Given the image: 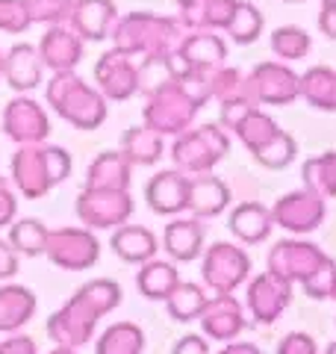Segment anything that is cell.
Masks as SVG:
<instances>
[{
	"label": "cell",
	"instance_id": "obj_1",
	"mask_svg": "<svg viewBox=\"0 0 336 354\" xmlns=\"http://www.w3.org/2000/svg\"><path fill=\"white\" fill-rule=\"evenodd\" d=\"M121 304V286L109 278L88 281L48 319V337L56 346L77 348L92 339L100 316L112 313Z\"/></svg>",
	"mask_w": 336,
	"mask_h": 354
},
{
	"label": "cell",
	"instance_id": "obj_2",
	"mask_svg": "<svg viewBox=\"0 0 336 354\" xmlns=\"http://www.w3.org/2000/svg\"><path fill=\"white\" fill-rule=\"evenodd\" d=\"M204 104H209V77H174L171 83L148 95V104L142 113L144 127H151L160 136L162 133H183L192 127L198 109H204Z\"/></svg>",
	"mask_w": 336,
	"mask_h": 354
},
{
	"label": "cell",
	"instance_id": "obj_3",
	"mask_svg": "<svg viewBox=\"0 0 336 354\" xmlns=\"http://www.w3.org/2000/svg\"><path fill=\"white\" fill-rule=\"evenodd\" d=\"M109 39L118 50L130 53L136 62L168 59L183 39V27L177 24L174 18L151 15V12H133L127 18L115 21Z\"/></svg>",
	"mask_w": 336,
	"mask_h": 354
},
{
	"label": "cell",
	"instance_id": "obj_4",
	"mask_svg": "<svg viewBox=\"0 0 336 354\" xmlns=\"http://www.w3.org/2000/svg\"><path fill=\"white\" fill-rule=\"evenodd\" d=\"M68 174H71V153L59 145L39 142V145H21L12 153V186L30 201L44 198L53 186L68 180Z\"/></svg>",
	"mask_w": 336,
	"mask_h": 354
},
{
	"label": "cell",
	"instance_id": "obj_5",
	"mask_svg": "<svg viewBox=\"0 0 336 354\" xmlns=\"http://www.w3.org/2000/svg\"><path fill=\"white\" fill-rule=\"evenodd\" d=\"M44 97L53 113L77 130H97L106 121V97L74 71H53Z\"/></svg>",
	"mask_w": 336,
	"mask_h": 354
},
{
	"label": "cell",
	"instance_id": "obj_6",
	"mask_svg": "<svg viewBox=\"0 0 336 354\" xmlns=\"http://www.w3.org/2000/svg\"><path fill=\"white\" fill-rule=\"evenodd\" d=\"M230 130L242 139V145L254 153V160L260 162L263 169L280 171V169H286L298 153L295 139L280 130L277 121L268 118L260 106L248 109V113H245Z\"/></svg>",
	"mask_w": 336,
	"mask_h": 354
},
{
	"label": "cell",
	"instance_id": "obj_7",
	"mask_svg": "<svg viewBox=\"0 0 336 354\" xmlns=\"http://www.w3.org/2000/svg\"><path fill=\"white\" fill-rule=\"evenodd\" d=\"M230 153V139L218 124H200L177 133L171 145V160L183 174H207Z\"/></svg>",
	"mask_w": 336,
	"mask_h": 354
},
{
	"label": "cell",
	"instance_id": "obj_8",
	"mask_svg": "<svg viewBox=\"0 0 336 354\" xmlns=\"http://www.w3.org/2000/svg\"><path fill=\"white\" fill-rule=\"evenodd\" d=\"M44 257L65 272H86L100 257V242L88 227H56L48 230Z\"/></svg>",
	"mask_w": 336,
	"mask_h": 354
},
{
	"label": "cell",
	"instance_id": "obj_9",
	"mask_svg": "<svg viewBox=\"0 0 336 354\" xmlns=\"http://www.w3.org/2000/svg\"><path fill=\"white\" fill-rule=\"evenodd\" d=\"M204 283L209 292H233L248 281L251 257L233 242H216L204 251Z\"/></svg>",
	"mask_w": 336,
	"mask_h": 354
},
{
	"label": "cell",
	"instance_id": "obj_10",
	"mask_svg": "<svg viewBox=\"0 0 336 354\" xmlns=\"http://www.w3.org/2000/svg\"><path fill=\"white\" fill-rule=\"evenodd\" d=\"M77 216L88 230L118 227L133 216L130 189H86L77 195Z\"/></svg>",
	"mask_w": 336,
	"mask_h": 354
},
{
	"label": "cell",
	"instance_id": "obj_11",
	"mask_svg": "<svg viewBox=\"0 0 336 354\" xmlns=\"http://www.w3.org/2000/svg\"><path fill=\"white\" fill-rule=\"evenodd\" d=\"M330 257L312 242H295L283 239L277 242L268 254V272L280 274V278L292 281V283H307Z\"/></svg>",
	"mask_w": 336,
	"mask_h": 354
},
{
	"label": "cell",
	"instance_id": "obj_12",
	"mask_svg": "<svg viewBox=\"0 0 336 354\" xmlns=\"http://www.w3.org/2000/svg\"><path fill=\"white\" fill-rule=\"evenodd\" d=\"M195 319L200 322L204 337L216 342H230L245 330V307L233 292L207 295V301Z\"/></svg>",
	"mask_w": 336,
	"mask_h": 354
},
{
	"label": "cell",
	"instance_id": "obj_13",
	"mask_svg": "<svg viewBox=\"0 0 336 354\" xmlns=\"http://www.w3.org/2000/svg\"><path fill=\"white\" fill-rule=\"evenodd\" d=\"M292 281L274 272H263L248 283V316L256 325H274L292 301Z\"/></svg>",
	"mask_w": 336,
	"mask_h": 354
},
{
	"label": "cell",
	"instance_id": "obj_14",
	"mask_svg": "<svg viewBox=\"0 0 336 354\" xmlns=\"http://www.w3.org/2000/svg\"><path fill=\"white\" fill-rule=\"evenodd\" d=\"M95 83L106 101H127L139 88V62L130 53L112 48L95 65Z\"/></svg>",
	"mask_w": 336,
	"mask_h": 354
},
{
	"label": "cell",
	"instance_id": "obj_15",
	"mask_svg": "<svg viewBox=\"0 0 336 354\" xmlns=\"http://www.w3.org/2000/svg\"><path fill=\"white\" fill-rule=\"evenodd\" d=\"M3 133L18 145H39L50 133V118L39 101L18 95L3 106Z\"/></svg>",
	"mask_w": 336,
	"mask_h": 354
},
{
	"label": "cell",
	"instance_id": "obj_16",
	"mask_svg": "<svg viewBox=\"0 0 336 354\" xmlns=\"http://www.w3.org/2000/svg\"><path fill=\"white\" fill-rule=\"evenodd\" d=\"M272 218L274 225L286 227L289 234H310L324 221V198L310 189L286 192L272 207Z\"/></svg>",
	"mask_w": 336,
	"mask_h": 354
},
{
	"label": "cell",
	"instance_id": "obj_17",
	"mask_svg": "<svg viewBox=\"0 0 336 354\" xmlns=\"http://www.w3.org/2000/svg\"><path fill=\"white\" fill-rule=\"evenodd\" d=\"M251 83L256 92L260 104H272V106H286L295 97H301V86H298V74L283 62H260L251 71Z\"/></svg>",
	"mask_w": 336,
	"mask_h": 354
},
{
	"label": "cell",
	"instance_id": "obj_18",
	"mask_svg": "<svg viewBox=\"0 0 336 354\" xmlns=\"http://www.w3.org/2000/svg\"><path fill=\"white\" fill-rule=\"evenodd\" d=\"M39 59L50 71H74L83 59V39L68 24H50L39 41Z\"/></svg>",
	"mask_w": 336,
	"mask_h": 354
},
{
	"label": "cell",
	"instance_id": "obj_19",
	"mask_svg": "<svg viewBox=\"0 0 336 354\" xmlns=\"http://www.w3.org/2000/svg\"><path fill=\"white\" fill-rule=\"evenodd\" d=\"M118 21L112 0H74L68 27L83 41H104Z\"/></svg>",
	"mask_w": 336,
	"mask_h": 354
},
{
	"label": "cell",
	"instance_id": "obj_20",
	"mask_svg": "<svg viewBox=\"0 0 336 354\" xmlns=\"http://www.w3.org/2000/svg\"><path fill=\"white\" fill-rule=\"evenodd\" d=\"M189 198V174L183 171H160L144 186V201L156 216H177L186 209Z\"/></svg>",
	"mask_w": 336,
	"mask_h": 354
},
{
	"label": "cell",
	"instance_id": "obj_21",
	"mask_svg": "<svg viewBox=\"0 0 336 354\" xmlns=\"http://www.w3.org/2000/svg\"><path fill=\"white\" fill-rule=\"evenodd\" d=\"M41 74H44V65L39 59L36 44L18 41L9 48V53H3V80L15 92L21 95L32 92L36 86H41Z\"/></svg>",
	"mask_w": 336,
	"mask_h": 354
},
{
	"label": "cell",
	"instance_id": "obj_22",
	"mask_svg": "<svg viewBox=\"0 0 336 354\" xmlns=\"http://www.w3.org/2000/svg\"><path fill=\"white\" fill-rule=\"evenodd\" d=\"M230 204V186L216 174H192L189 177V198L186 209H192L195 218H216Z\"/></svg>",
	"mask_w": 336,
	"mask_h": 354
},
{
	"label": "cell",
	"instance_id": "obj_23",
	"mask_svg": "<svg viewBox=\"0 0 336 354\" xmlns=\"http://www.w3.org/2000/svg\"><path fill=\"white\" fill-rule=\"evenodd\" d=\"M36 295L21 283L0 286V334H18L32 316H36Z\"/></svg>",
	"mask_w": 336,
	"mask_h": 354
},
{
	"label": "cell",
	"instance_id": "obj_24",
	"mask_svg": "<svg viewBox=\"0 0 336 354\" xmlns=\"http://www.w3.org/2000/svg\"><path fill=\"white\" fill-rule=\"evenodd\" d=\"M227 227L239 242H245V245H260V242H265L268 234H272L274 218H272V209L268 207L248 201V204H239L230 213Z\"/></svg>",
	"mask_w": 336,
	"mask_h": 354
},
{
	"label": "cell",
	"instance_id": "obj_25",
	"mask_svg": "<svg viewBox=\"0 0 336 354\" xmlns=\"http://www.w3.org/2000/svg\"><path fill=\"white\" fill-rule=\"evenodd\" d=\"M209 101H218L221 106H233V104H251L260 106L251 83V74H245L242 68H221L209 77Z\"/></svg>",
	"mask_w": 336,
	"mask_h": 354
},
{
	"label": "cell",
	"instance_id": "obj_26",
	"mask_svg": "<svg viewBox=\"0 0 336 354\" xmlns=\"http://www.w3.org/2000/svg\"><path fill=\"white\" fill-rule=\"evenodd\" d=\"M162 245L177 263H192L204 251V225L198 218H174L165 225Z\"/></svg>",
	"mask_w": 336,
	"mask_h": 354
},
{
	"label": "cell",
	"instance_id": "obj_27",
	"mask_svg": "<svg viewBox=\"0 0 336 354\" xmlns=\"http://www.w3.org/2000/svg\"><path fill=\"white\" fill-rule=\"evenodd\" d=\"M133 165L121 151H104L86 171V189H130Z\"/></svg>",
	"mask_w": 336,
	"mask_h": 354
},
{
	"label": "cell",
	"instance_id": "obj_28",
	"mask_svg": "<svg viewBox=\"0 0 336 354\" xmlns=\"http://www.w3.org/2000/svg\"><path fill=\"white\" fill-rule=\"evenodd\" d=\"M109 248L118 254L124 263H133V266H142L156 257L160 251V242L151 234L148 227H139V225H118L115 234L109 239Z\"/></svg>",
	"mask_w": 336,
	"mask_h": 354
},
{
	"label": "cell",
	"instance_id": "obj_29",
	"mask_svg": "<svg viewBox=\"0 0 336 354\" xmlns=\"http://www.w3.org/2000/svg\"><path fill=\"white\" fill-rule=\"evenodd\" d=\"M236 0H189L180 6V27L186 30H224Z\"/></svg>",
	"mask_w": 336,
	"mask_h": 354
},
{
	"label": "cell",
	"instance_id": "obj_30",
	"mask_svg": "<svg viewBox=\"0 0 336 354\" xmlns=\"http://www.w3.org/2000/svg\"><path fill=\"white\" fill-rule=\"evenodd\" d=\"M298 86H301V97L312 109L336 113V68H328V65L310 68L307 74L298 77Z\"/></svg>",
	"mask_w": 336,
	"mask_h": 354
},
{
	"label": "cell",
	"instance_id": "obj_31",
	"mask_svg": "<svg viewBox=\"0 0 336 354\" xmlns=\"http://www.w3.org/2000/svg\"><path fill=\"white\" fill-rule=\"evenodd\" d=\"M136 283H139V292L148 298V301H165L174 286L180 283V274H177V269L171 263L153 257L148 263H142V269L136 274Z\"/></svg>",
	"mask_w": 336,
	"mask_h": 354
},
{
	"label": "cell",
	"instance_id": "obj_32",
	"mask_svg": "<svg viewBox=\"0 0 336 354\" xmlns=\"http://www.w3.org/2000/svg\"><path fill=\"white\" fill-rule=\"evenodd\" d=\"M121 153L130 165H153L162 157V136L151 127H130L121 136Z\"/></svg>",
	"mask_w": 336,
	"mask_h": 354
},
{
	"label": "cell",
	"instance_id": "obj_33",
	"mask_svg": "<svg viewBox=\"0 0 336 354\" xmlns=\"http://www.w3.org/2000/svg\"><path fill=\"white\" fill-rule=\"evenodd\" d=\"M301 177H304V189L321 195L324 201L336 198V151L307 160L304 169H301Z\"/></svg>",
	"mask_w": 336,
	"mask_h": 354
},
{
	"label": "cell",
	"instance_id": "obj_34",
	"mask_svg": "<svg viewBox=\"0 0 336 354\" xmlns=\"http://www.w3.org/2000/svg\"><path fill=\"white\" fill-rule=\"evenodd\" d=\"M142 351H144V334L133 322L109 325L97 339V354H142Z\"/></svg>",
	"mask_w": 336,
	"mask_h": 354
},
{
	"label": "cell",
	"instance_id": "obj_35",
	"mask_svg": "<svg viewBox=\"0 0 336 354\" xmlns=\"http://www.w3.org/2000/svg\"><path fill=\"white\" fill-rule=\"evenodd\" d=\"M207 301V290L198 283L180 281L171 290V295L165 298V310L174 322H195V316L200 313V307Z\"/></svg>",
	"mask_w": 336,
	"mask_h": 354
},
{
	"label": "cell",
	"instance_id": "obj_36",
	"mask_svg": "<svg viewBox=\"0 0 336 354\" xmlns=\"http://www.w3.org/2000/svg\"><path fill=\"white\" fill-rule=\"evenodd\" d=\"M9 245L24 257H41L44 242H48V227L39 218H18L9 225Z\"/></svg>",
	"mask_w": 336,
	"mask_h": 354
},
{
	"label": "cell",
	"instance_id": "obj_37",
	"mask_svg": "<svg viewBox=\"0 0 336 354\" xmlns=\"http://www.w3.org/2000/svg\"><path fill=\"white\" fill-rule=\"evenodd\" d=\"M224 32H227V36L236 44H254L256 39H260V32H263L260 9H256L254 3H245V0H236V6H233L230 21H227V27H224Z\"/></svg>",
	"mask_w": 336,
	"mask_h": 354
},
{
	"label": "cell",
	"instance_id": "obj_38",
	"mask_svg": "<svg viewBox=\"0 0 336 354\" xmlns=\"http://www.w3.org/2000/svg\"><path fill=\"white\" fill-rule=\"evenodd\" d=\"M272 53L280 59H304L310 53V36L301 27H277L272 32Z\"/></svg>",
	"mask_w": 336,
	"mask_h": 354
},
{
	"label": "cell",
	"instance_id": "obj_39",
	"mask_svg": "<svg viewBox=\"0 0 336 354\" xmlns=\"http://www.w3.org/2000/svg\"><path fill=\"white\" fill-rule=\"evenodd\" d=\"M30 24H68L74 0H24Z\"/></svg>",
	"mask_w": 336,
	"mask_h": 354
},
{
	"label": "cell",
	"instance_id": "obj_40",
	"mask_svg": "<svg viewBox=\"0 0 336 354\" xmlns=\"http://www.w3.org/2000/svg\"><path fill=\"white\" fill-rule=\"evenodd\" d=\"M32 24L27 18L24 0H0V32H12V36H21L27 32Z\"/></svg>",
	"mask_w": 336,
	"mask_h": 354
},
{
	"label": "cell",
	"instance_id": "obj_41",
	"mask_svg": "<svg viewBox=\"0 0 336 354\" xmlns=\"http://www.w3.org/2000/svg\"><path fill=\"white\" fill-rule=\"evenodd\" d=\"M333 278H336V263L333 260H328L321 266V269L312 274V278L307 281V283H301L304 286V292L310 295V298H330V286H333Z\"/></svg>",
	"mask_w": 336,
	"mask_h": 354
},
{
	"label": "cell",
	"instance_id": "obj_42",
	"mask_svg": "<svg viewBox=\"0 0 336 354\" xmlns=\"http://www.w3.org/2000/svg\"><path fill=\"white\" fill-rule=\"evenodd\" d=\"M18 216V195L12 189V183L0 174V227H9Z\"/></svg>",
	"mask_w": 336,
	"mask_h": 354
},
{
	"label": "cell",
	"instance_id": "obj_43",
	"mask_svg": "<svg viewBox=\"0 0 336 354\" xmlns=\"http://www.w3.org/2000/svg\"><path fill=\"white\" fill-rule=\"evenodd\" d=\"M277 354H319V346H316V339H312L310 334L292 330V334H286L283 342L277 346Z\"/></svg>",
	"mask_w": 336,
	"mask_h": 354
},
{
	"label": "cell",
	"instance_id": "obj_44",
	"mask_svg": "<svg viewBox=\"0 0 336 354\" xmlns=\"http://www.w3.org/2000/svg\"><path fill=\"white\" fill-rule=\"evenodd\" d=\"M0 354H39L36 351V339L24 337V334H9L0 342Z\"/></svg>",
	"mask_w": 336,
	"mask_h": 354
},
{
	"label": "cell",
	"instance_id": "obj_45",
	"mask_svg": "<svg viewBox=\"0 0 336 354\" xmlns=\"http://www.w3.org/2000/svg\"><path fill=\"white\" fill-rule=\"evenodd\" d=\"M15 274H18V251L6 239H0V281H9Z\"/></svg>",
	"mask_w": 336,
	"mask_h": 354
},
{
	"label": "cell",
	"instance_id": "obj_46",
	"mask_svg": "<svg viewBox=\"0 0 336 354\" xmlns=\"http://www.w3.org/2000/svg\"><path fill=\"white\" fill-rule=\"evenodd\" d=\"M171 354H209V342L200 334H189V337H183L180 342H177Z\"/></svg>",
	"mask_w": 336,
	"mask_h": 354
},
{
	"label": "cell",
	"instance_id": "obj_47",
	"mask_svg": "<svg viewBox=\"0 0 336 354\" xmlns=\"http://www.w3.org/2000/svg\"><path fill=\"white\" fill-rule=\"evenodd\" d=\"M319 30L328 39H336V6H321V12H319Z\"/></svg>",
	"mask_w": 336,
	"mask_h": 354
},
{
	"label": "cell",
	"instance_id": "obj_48",
	"mask_svg": "<svg viewBox=\"0 0 336 354\" xmlns=\"http://www.w3.org/2000/svg\"><path fill=\"white\" fill-rule=\"evenodd\" d=\"M218 354H263V351L256 348L254 342H233V339H230Z\"/></svg>",
	"mask_w": 336,
	"mask_h": 354
},
{
	"label": "cell",
	"instance_id": "obj_49",
	"mask_svg": "<svg viewBox=\"0 0 336 354\" xmlns=\"http://www.w3.org/2000/svg\"><path fill=\"white\" fill-rule=\"evenodd\" d=\"M50 354H77V351H74V348H68V346H56Z\"/></svg>",
	"mask_w": 336,
	"mask_h": 354
},
{
	"label": "cell",
	"instance_id": "obj_50",
	"mask_svg": "<svg viewBox=\"0 0 336 354\" xmlns=\"http://www.w3.org/2000/svg\"><path fill=\"white\" fill-rule=\"evenodd\" d=\"M330 298L336 301V278H333V286H330Z\"/></svg>",
	"mask_w": 336,
	"mask_h": 354
},
{
	"label": "cell",
	"instance_id": "obj_51",
	"mask_svg": "<svg viewBox=\"0 0 336 354\" xmlns=\"http://www.w3.org/2000/svg\"><path fill=\"white\" fill-rule=\"evenodd\" d=\"M0 80H3V53H0Z\"/></svg>",
	"mask_w": 336,
	"mask_h": 354
},
{
	"label": "cell",
	"instance_id": "obj_52",
	"mask_svg": "<svg viewBox=\"0 0 336 354\" xmlns=\"http://www.w3.org/2000/svg\"><path fill=\"white\" fill-rule=\"evenodd\" d=\"M321 6H336V0H321Z\"/></svg>",
	"mask_w": 336,
	"mask_h": 354
},
{
	"label": "cell",
	"instance_id": "obj_53",
	"mask_svg": "<svg viewBox=\"0 0 336 354\" xmlns=\"http://www.w3.org/2000/svg\"><path fill=\"white\" fill-rule=\"evenodd\" d=\"M324 354H336V342H333V346H330L328 351H324Z\"/></svg>",
	"mask_w": 336,
	"mask_h": 354
},
{
	"label": "cell",
	"instance_id": "obj_54",
	"mask_svg": "<svg viewBox=\"0 0 336 354\" xmlns=\"http://www.w3.org/2000/svg\"><path fill=\"white\" fill-rule=\"evenodd\" d=\"M189 3V0H177V6H186Z\"/></svg>",
	"mask_w": 336,
	"mask_h": 354
},
{
	"label": "cell",
	"instance_id": "obj_55",
	"mask_svg": "<svg viewBox=\"0 0 336 354\" xmlns=\"http://www.w3.org/2000/svg\"><path fill=\"white\" fill-rule=\"evenodd\" d=\"M286 3H304V0H286Z\"/></svg>",
	"mask_w": 336,
	"mask_h": 354
}]
</instances>
